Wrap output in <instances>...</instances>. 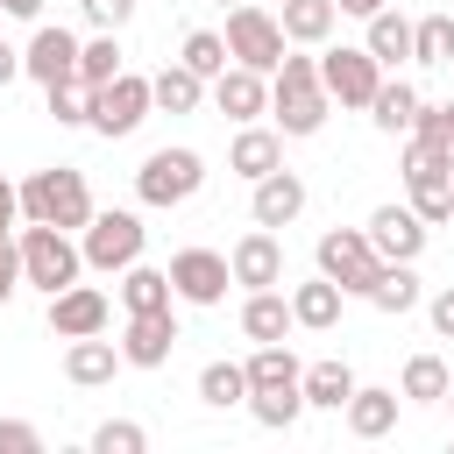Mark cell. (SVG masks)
Returning <instances> with one entry per match:
<instances>
[{
	"instance_id": "cell-1",
	"label": "cell",
	"mask_w": 454,
	"mask_h": 454,
	"mask_svg": "<svg viewBox=\"0 0 454 454\" xmlns=\"http://www.w3.org/2000/svg\"><path fill=\"white\" fill-rule=\"evenodd\" d=\"M270 114H277V135H319L326 128L333 99L319 85V57H291L284 50V64L270 71Z\"/></svg>"
},
{
	"instance_id": "cell-2",
	"label": "cell",
	"mask_w": 454,
	"mask_h": 454,
	"mask_svg": "<svg viewBox=\"0 0 454 454\" xmlns=\"http://www.w3.org/2000/svg\"><path fill=\"white\" fill-rule=\"evenodd\" d=\"M21 220H43V227L78 234V227L92 220V184H85V170H71V163L35 170V177L21 184Z\"/></svg>"
},
{
	"instance_id": "cell-3",
	"label": "cell",
	"mask_w": 454,
	"mask_h": 454,
	"mask_svg": "<svg viewBox=\"0 0 454 454\" xmlns=\"http://www.w3.org/2000/svg\"><path fill=\"white\" fill-rule=\"evenodd\" d=\"M14 248H21V284H35V291H64V284L85 277V255H78V241H71L64 227L28 220Z\"/></svg>"
},
{
	"instance_id": "cell-4",
	"label": "cell",
	"mask_w": 454,
	"mask_h": 454,
	"mask_svg": "<svg viewBox=\"0 0 454 454\" xmlns=\"http://www.w3.org/2000/svg\"><path fill=\"white\" fill-rule=\"evenodd\" d=\"M142 241H149V227H142L135 213H121V206H114V213L92 206V220L78 227V255H85V270H106V277L128 270V262L142 255Z\"/></svg>"
},
{
	"instance_id": "cell-5",
	"label": "cell",
	"mask_w": 454,
	"mask_h": 454,
	"mask_svg": "<svg viewBox=\"0 0 454 454\" xmlns=\"http://www.w3.org/2000/svg\"><path fill=\"white\" fill-rule=\"evenodd\" d=\"M284 50H291V43H284V28H277L270 7H255V0L227 7V57H234V64H248V71L270 78V71L284 64Z\"/></svg>"
},
{
	"instance_id": "cell-6",
	"label": "cell",
	"mask_w": 454,
	"mask_h": 454,
	"mask_svg": "<svg viewBox=\"0 0 454 454\" xmlns=\"http://www.w3.org/2000/svg\"><path fill=\"white\" fill-rule=\"evenodd\" d=\"M199 184H206V156L199 149H156L135 170V199L142 206H184Z\"/></svg>"
},
{
	"instance_id": "cell-7",
	"label": "cell",
	"mask_w": 454,
	"mask_h": 454,
	"mask_svg": "<svg viewBox=\"0 0 454 454\" xmlns=\"http://www.w3.org/2000/svg\"><path fill=\"white\" fill-rule=\"evenodd\" d=\"M319 277H333L340 284V298H362L369 284H376V270H383V255L369 248V234L362 227H333V234H319Z\"/></svg>"
},
{
	"instance_id": "cell-8",
	"label": "cell",
	"mask_w": 454,
	"mask_h": 454,
	"mask_svg": "<svg viewBox=\"0 0 454 454\" xmlns=\"http://www.w3.org/2000/svg\"><path fill=\"white\" fill-rule=\"evenodd\" d=\"M142 121H149V78H142V71H121V78H106V85H92L85 128H99L106 142H121V135H135Z\"/></svg>"
},
{
	"instance_id": "cell-9",
	"label": "cell",
	"mask_w": 454,
	"mask_h": 454,
	"mask_svg": "<svg viewBox=\"0 0 454 454\" xmlns=\"http://www.w3.org/2000/svg\"><path fill=\"white\" fill-rule=\"evenodd\" d=\"M227 284H234V270H227L220 248H177V255H170V298H184V305H220Z\"/></svg>"
},
{
	"instance_id": "cell-10",
	"label": "cell",
	"mask_w": 454,
	"mask_h": 454,
	"mask_svg": "<svg viewBox=\"0 0 454 454\" xmlns=\"http://www.w3.org/2000/svg\"><path fill=\"white\" fill-rule=\"evenodd\" d=\"M319 85H326V99H340V106H369L376 99V85H383V64L369 57V50H326L319 57Z\"/></svg>"
},
{
	"instance_id": "cell-11",
	"label": "cell",
	"mask_w": 454,
	"mask_h": 454,
	"mask_svg": "<svg viewBox=\"0 0 454 454\" xmlns=\"http://www.w3.org/2000/svg\"><path fill=\"white\" fill-rule=\"evenodd\" d=\"M106 319H114L106 291H92V284H64V291H50V333H57V340L106 333Z\"/></svg>"
},
{
	"instance_id": "cell-12",
	"label": "cell",
	"mask_w": 454,
	"mask_h": 454,
	"mask_svg": "<svg viewBox=\"0 0 454 454\" xmlns=\"http://www.w3.org/2000/svg\"><path fill=\"white\" fill-rule=\"evenodd\" d=\"M21 71H28L35 85H64V78H78V35L57 28V21H43V28L28 35V50H21Z\"/></svg>"
},
{
	"instance_id": "cell-13",
	"label": "cell",
	"mask_w": 454,
	"mask_h": 454,
	"mask_svg": "<svg viewBox=\"0 0 454 454\" xmlns=\"http://www.w3.org/2000/svg\"><path fill=\"white\" fill-rule=\"evenodd\" d=\"M362 234H369V248H376L383 262H419V248H426V220H419L411 206H376Z\"/></svg>"
},
{
	"instance_id": "cell-14",
	"label": "cell",
	"mask_w": 454,
	"mask_h": 454,
	"mask_svg": "<svg viewBox=\"0 0 454 454\" xmlns=\"http://www.w3.org/2000/svg\"><path fill=\"white\" fill-rule=\"evenodd\" d=\"M227 270H234V284H248V291H270V284H284V241H277V227H255V234H241V241L227 248Z\"/></svg>"
},
{
	"instance_id": "cell-15",
	"label": "cell",
	"mask_w": 454,
	"mask_h": 454,
	"mask_svg": "<svg viewBox=\"0 0 454 454\" xmlns=\"http://www.w3.org/2000/svg\"><path fill=\"white\" fill-rule=\"evenodd\" d=\"M170 348H177V319L170 312H128V326H121V362L128 369H163Z\"/></svg>"
},
{
	"instance_id": "cell-16",
	"label": "cell",
	"mask_w": 454,
	"mask_h": 454,
	"mask_svg": "<svg viewBox=\"0 0 454 454\" xmlns=\"http://www.w3.org/2000/svg\"><path fill=\"white\" fill-rule=\"evenodd\" d=\"M248 213H255V227H291V220L305 213V177L277 163L270 177H255V199H248Z\"/></svg>"
},
{
	"instance_id": "cell-17",
	"label": "cell",
	"mask_w": 454,
	"mask_h": 454,
	"mask_svg": "<svg viewBox=\"0 0 454 454\" xmlns=\"http://www.w3.org/2000/svg\"><path fill=\"white\" fill-rule=\"evenodd\" d=\"M213 106H220L227 121H255V114H270V78L248 71V64H227V71L213 78Z\"/></svg>"
},
{
	"instance_id": "cell-18",
	"label": "cell",
	"mask_w": 454,
	"mask_h": 454,
	"mask_svg": "<svg viewBox=\"0 0 454 454\" xmlns=\"http://www.w3.org/2000/svg\"><path fill=\"white\" fill-rule=\"evenodd\" d=\"M114 369H128V362H121V340L78 333V340L64 348V376H71L78 390H99V383H114Z\"/></svg>"
},
{
	"instance_id": "cell-19",
	"label": "cell",
	"mask_w": 454,
	"mask_h": 454,
	"mask_svg": "<svg viewBox=\"0 0 454 454\" xmlns=\"http://www.w3.org/2000/svg\"><path fill=\"white\" fill-rule=\"evenodd\" d=\"M277 163H284V135H277V128H248V121H241V135H234V149H227V170L255 184V177H270Z\"/></svg>"
},
{
	"instance_id": "cell-20",
	"label": "cell",
	"mask_w": 454,
	"mask_h": 454,
	"mask_svg": "<svg viewBox=\"0 0 454 454\" xmlns=\"http://www.w3.org/2000/svg\"><path fill=\"white\" fill-rule=\"evenodd\" d=\"M348 411V433L355 440H383L397 426V390H376V383H355V397L340 404Z\"/></svg>"
},
{
	"instance_id": "cell-21",
	"label": "cell",
	"mask_w": 454,
	"mask_h": 454,
	"mask_svg": "<svg viewBox=\"0 0 454 454\" xmlns=\"http://www.w3.org/2000/svg\"><path fill=\"white\" fill-rule=\"evenodd\" d=\"M333 21H340L333 0H284V14H277L284 43H298V50H319V43L333 35Z\"/></svg>"
},
{
	"instance_id": "cell-22",
	"label": "cell",
	"mask_w": 454,
	"mask_h": 454,
	"mask_svg": "<svg viewBox=\"0 0 454 454\" xmlns=\"http://www.w3.org/2000/svg\"><path fill=\"white\" fill-rule=\"evenodd\" d=\"M298 390H305V404H312V411H340V404L355 397V369L326 355V362H312V369H298Z\"/></svg>"
},
{
	"instance_id": "cell-23",
	"label": "cell",
	"mask_w": 454,
	"mask_h": 454,
	"mask_svg": "<svg viewBox=\"0 0 454 454\" xmlns=\"http://www.w3.org/2000/svg\"><path fill=\"white\" fill-rule=\"evenodd\" d=\"M298 319H291V298L270 284V291H248V305H241V333L248 340H284Z\"/></svg>"
},
{
	"instance_id": "cell-24",
	"label": "cell",
	"mask_w": 454,
	"mask_h": 454,
	"mask_svg": "<svg viewBox=\"0 0 454 454\" xmlns=\"http://www.w3.org/2000/svg\"><path fill=\"white\" fill-rule=\"evenodd\" d=\"M121 305L128 312H170V270H149L142 255L121 270Z\"/></svg>"
},
{
	"instance_id": "cell-25",
	"label": "cell",
	"mask_w": 454,
	"mask_h": 454,
	"mask_svg": "<svg viewBox=\"0 0 454 454\" xmlns=\"http://www.w3.org/2000/svg\"><path fill=\"white\" fill-rule=\"evenodd\" d=\"M362 50H369L383 71H390V64H404V57H411V21H404V14H390V7H376V14H369Z\"/></svg>"
},
{
	"instance_id": "cell-26",
	"label": "cell",
	"mask_w": 454,
	"mask_h": 454,
	"mask_svg": "<svg viewBox=\"0 0 454 454\" xmlns=\"http://www.w3.org/2000/svg\"><path fill=\"white\" fill-rule=\"evenodd\" d=\"M199 99H206V78L184 71V64H163V71L149 78V106H163V114H192Z\"/></svg>"
},
{
	"instance_id": "cell-27",
	"label": "cell",
	"mask_w": 454,
	"mask_h": 454,
	"mask_svg": "<svg viewBox=\"0 0 454 454\" xmlns=\"http://www.w3.org/2000/svg\"><path fill=\"white\" fill-rule=\"evenodd\" d=\"M291 319H298V326H312V333H326V326L340 319V284H333V277L298 284V291H291Z\"/></svg>"
},
{
	"instance_id": "cell-28",
	"label": "cell",
	"mask_w": 454,
	"mask_h": 454,
	"mask_svg": "<svg viewBox=\"0 0 454 454\" xmlns=\"http://www.w3.org/2000/svg\"><path fill=\"white\" fill-rule=\"evenodd\" d=\"M369 114H376L383 135H411V121H419V92H411L404 78H383L376 99H369Z\"/></svg>"
},
{
	"instance_id": "cell-29",
	"label": "cell",
	"mask_w": 454,
	"mask_h": 454,
	"mask_svg": "<svg viewBox=\"0 0 454 454\" xmlns=\"http://www.w3.org/2000/svg\"><path fill=\"white\" fill-rule=\"evenodd\" d=\"M362 298H369L376 312H411V305H419V270H411V262H383Z\"/></svg>"
},
{
	"instance_id": "cell-30",
	"label": "cell",
	"mask_w": 454,
	"mask_h": 454,
	"mask_svg": "<svg viewBox=\"0 0 454 454\" xmlns=\"http://www.w3.org/2000/svg\"><path fill=\"white\" fill-rule=\"evenodd\" d=\"M241 369H248V390H284V383H298V355H291L284 340H255V355H248Z\"/></svg>"
},
{
	"instance_id": "cell-31",
	"label": "cell",
	"mask_w": 454,
	"mask_h": 454,
	"mask_svg": "<svg viewBox=\"0 0 454 454\" xmlns=\"http://www.w3.org/2000/svg\"><path fill=\"white\" fill-rule=\"evenodd\" d=\"M433 177H454V142L411 135L404 142V184H433Z\"/></svg>"
},
{
	"instance_id": "cell-32",
	"label": "cell",
	"mask_w": 454,
	"mask_h": 454,
	"mask_svg": "<svg viewBox=\"0 0 454 454\" xmlns=\"http://www.w3.org/2000/svg\"><path fill=\"white\" fill-rule=\"evenodd\" d=\"M447 383H454V376H447V362H440V355H411V362H404L397 397H411V404H440V397H447Z\"/></svg>"
},
{
	"instance_id": "cell-33",
	"label": "cell",
	"mask_w": 454,
	"mask_h": 454,
	"mask_svg": "<svg viewBox=\"0 0 454 454\" xmlns=\"http://www.w3.org/2000/svg\"><path fill=\"white\" fill-rule=\"evenodd\" d=\"M199 397H206L213 411L248 404V369H241V362H206V369H199Z\"/></svg>"
},
{
	"instance_id": "cell-34",
	"label": "cell",
	"mask_w": 454,
	"mask_h": 454,
	"mask_svg": "<svg viewBox=\"0 0 454 454\" xmlns=\"http://www.w3.org/2000/svg\"><path fill=\"white\" fill-rule=\"evenodd\" d=\"M128 64H121V43H114V28H99L92 43H78V85H106V78H121Z\"/></svg>"
},
{
	"instance_id": "cell-35",
	"label": "cell",
	"mask_w": 454,
	"mask_h": 454,
	"mask_svg": "<svg viewBox=\"0 0 454 454\" xmlns=\"http://www.w3.org/2000/svg\"><path fill=\"white\" fill-rule=\"evenodd\" d=\"M248 411H255V426L284 433V426H298V411H305V390H298V383H284V390H248Z\"/></svg>"
},
{
	"instance_id": "cell-36",
	"label": "cell",
	"mask_w": 454,
	"mask_h": 454,
	"mask_svg": "<svg viewBox=\"0 0 454 454\" xmlns=\"http://www.w3.org/2000/svg\"><path fill=\"white\" fill-rule=\"evenodd\" d=\"M411 64H454V14L411 21Z\"/></svg>"
},
{
	"instance_id": "cell-37",
	"label": "cell",
	"mask_w": 454,
	"mask_h": 454,
	"mask_svg": "<svg viewBox=\"0 0 454 454\" xmlns=\"http://www.w3.org/2000/svg\"><path fill=\"white\" fill-rule=\"evenodd\" d=\"M184 71H199V78H220L234 57H227V35H213V28H192L184 35V57H177Z\"/></svg>"
},
{
	"instance_id": "cell-38",
	"label": "cell",
	"mask_w": 454,
	"mask_h": 454,
	"mask_svg": "<svg viewBox=\"0 0 454 454\" xmlns=\"http://www.w3.org/2000/svg\"><path fill=\"white\" fill-rule=\"evenodd\" d=\"M404 192H411V213H419L426 227L454 220V177H433V184H404Z\"/></svg>"
},
{
	"instance_id": "cell-39",
	"label": "cell",
	"mask_w": 454,
	"mask_h": 454,
	"mask_svg": "<svg viewBox=\"0 0 454 454\" xmlns=\"http://www.w3.org/2000/svg\"><path fill=\"white\" fill-rule=\"evenodd\" d=\"M50 92V121H64V128H78L85 114H92V85H78V78H64V85H43Z\"/></svg>"
},
{
	"instance_id": "cell-40",
	"label": "cell",
	"mask_w": 454,
	"mask_h": 454,
	"mask_svg": "<svg viewBox=\"0 0 454 454\" xmlns=\"http://www.w3.org/2000/svg\"><path fill=\"white\" fill-rule=\"evenodd\" d=\"M149 447V433L135 426V419H106L99 433H92V454H142Z\"/></svg>"
},
{
	"instance_id": "cell-41",
	"label": "cell",
	"mask_w": 454,
	"mask_h": 454,
	"mask_svg": "<svg viewBox=\"0 0 454 454\" xmlns=\"http://www.w3.org/2000/svg\"><path fill=\"white\" fill-rule=\"evenodd\" d=\"M411 135L454 142V99H419V121H411Z\"/></svg>"
},
{
	"instance_id": "cell-42",
	"label": "cell",
	"mask_w": 454,
	"mask_h": 454,
	"mask_svg": "<svg viewBox=\"0 0 454 454\" xmlns=\"http://www.w3.org/2000/svg\"><path fill=\"white\" fill-rule=\"evenodd\" d=\"M0 454H43V433L28 419H0Z\"/></svg>"
},
{
	"instance_id": "cell-43",
	"label": "cell",
	"mask_w": 454,
	"mask_h": 454,
	"mask_svg": "<svg viewBox=\"0 0 454 454\" xmlns=\"http://www.w3.org/2000/svg\"><path fill=\"white\" fill-rule=\"evenodd\" d=\"M78 7L92 28H128V14H135V0H78Z\"/></svg>"
},
{
	"instance_id": "cell-44",
	"label": "cell",
	"mask_w": 454,
	"mask_h": 454,
	"mask_svg": "<svg viewBox=\"0 0 454 454\" xmlns=\"http://www.w3.org/2000/svg\"><path fill=\"white\" fill-rule=\"evenodd\" d=\"M14 284H21V248H14V241H0V305L14 298Z\"/></svg>"
},
{
	"instance_id": "cell-45",
	"label": "cell",
	"mask_w": 454,
	"mask_h": 454,
	"mask_svg": "<svg viewBox=\"0 0 454 454\" xmlns=\"http://www.w3.org/2000/svg\"><path fill=\"white\" fill-rule=\"evenodd\" d=\"M426 312H433V333H440V340H454V284H447V291H440Z\"/></svg>"
},
{
	"instance_id": "cell-46",
	"label": "cell",
	"mask_w": 454,
	"mask_h": 454,
	"mask_svg": "<svg viewBox=\"0 0 454 454\" xmlns=\"http://www.w3.org/2000/svg\"><path fill=\"white\" fill-rule=\"evenodd\" d=\"M14 220H21V184H7V177H0V241L14 234Z\"/></svg>"
},
{
	"instance_id": "cell-47",
	"label": "cell",
	"mask_w": 454,
	"mask_h": 454,
	"mask_svg": "<svg viewBox=\"0 0 454 454\" xmlns=\"http://www.w3.org/2000/svg\"><path fill=\"white\" fill-rule=\"evenodd\" d=\"M0 14H14V21H35V14H43V0H0Z\"/></svg>"
},
{
	"instance_id": "cell-48",
	"label": "cell",
	"mask_w": 454,
	"mask_h": 454,
	"mask_svg": "<svg viewBox=\"0 0 454 454\" xmlns=\"http://www.w3.org/2000/svg\"><path fill=\"white\" fill-rule=\"evenodd\" d=\"M333 7H340V14H362V21H369V14L383 7V0H333Z\"/></svg>"
},
{
	"instance_id": "cell-49",
	"label": "cell",
	"mask_w": 454,
	"mask_h": 454,
	"mask_svg": "<svg viewBox=\"0 0 454 454\" xmlns=\"http://www.w3.org/2000/svg\"><path fill=\"white\" fill-rule=\"evenodd\" d=\"M440 404H447V411H454V383H447V397H440Z\"/></svg>"
},
{
	"instance_id": "cell-50",
	"label": "cell",
	"mask_w": 454,
	"mask_h": 454,
	"mask_svg": "<svg viewBox=\"0 0 454 454\" xmlns=\"http://www.w3.org/2000/svg\"><path fill=\"white\" fill-rule=\"evenodd\" d=\"M220 7H241V0H220Z\"/></svg>"
},
{
	"instance_id": "cell-51",
	"label": "cell",
	"mask_w": 454,
	"mask_h": 454,
	"mask_svg": "<svg viewBox=\"0 0 454 454\" xmlns=\"http://www.w3.org/2000/svg\"><path fill=\"white\" fill-rule=\"evenodd\" d=\"M0 43H7V35H0Z\"/></svg>"
}]
</instances>
